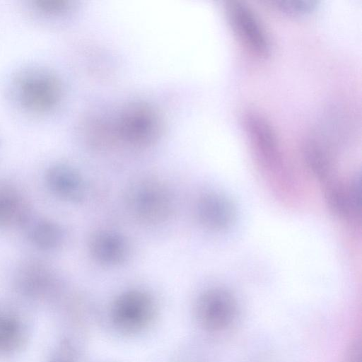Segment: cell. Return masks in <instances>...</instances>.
Listing matches in <instances>:
<instances>
[{
	"mask_svg": "<svg viewBox=\"0 0 362 362\" xmlns=\"http://www.w3.org/2000/svg\"><path fill=\"white\" fill-rule=\"evenodd\" d=\"M125 207L136 221L155 226L166 222L173 215L175 201L168 185L156 177L134 179L124 194Z\"/></svg>",
	"mask_w": 362,
	"mask_h": 362,
	"instance_id": "2",
	"label": "cell"
},
{
	"mask_svg": "<svg viewBox=\"0 0 362 362\" xmlns=\"http://www.w3.org/2000/svg\"><path fill=\"white\" fill-rule=\"evenodd\" d=\"M346 362H361L360 342L354 341L347 354Z\"/></svg>",
	"mask_w": 362,
	"mask_h": 362,
	"instance_id": "17",
	"label": "cell"
},
{
	"mask_svg": "<svg viewBox=\"0 0 362 362\" xmlns=\"http://www.w3.org/2000/svg\"><path fill=\"white\" fill-rule=\"evenodd\" d=\"M15 96L25 110L33 113H45L53 110L59 103L62 84L51 71L40 67L21 71L13 83Z\"/></svg>",
	"mask_w": 362,
	"mask_h": 362,
	"instance_id": "3",
	"label": "cell"
},
{
	"mask_svg": "<svg viewBox=\"0 0 362 362\" xmlns=\"http://www.w3.org/2000/svg\"><path fill=\"white\" fill-rule=\"evenodd\" d=\"M30 218V206L21 192L0 181V228L25 226Z\"/></svg>",
	"mask_w": 362,
	"mask_h": 362,
	"instance_id": "12",
	"label": "cell"
},
{
	"mask_svg": "<svg viewBox=\"0 0 362 362\" xmlns=\"http://www.w3.org/2000/svg\"><path fill=\"white\" fill-rule=\"evenodd\" d=\"M229 22L243 44L259 57L270 50L269 39L258 18L244 3L233 1L227 6Z\"/></svg>",
	"mask_w": 362,
	"mask_h": 362,
	"instance_id": "7",
	"label": "cell"
},
{
	"mask_svg": "<svg viewBox=\"0 0 362 362\" xmlns=\"http://www.w3.org/2000/svg\"><path fill=\"white\" fill-rule=\"evenodd\" d=\"M245 132L261 160L269 166L281 161V152L275 132L269 121L261 114L249 111L243 117Z\"/></svg>",
	"mask_w": 362,
	"mask_h": 362,
	"instance_id": "8",
	"label": "cell"
},
{
	"mask_svg": "<svg viewBox=\"0 0 362 362\" xmlns=\"http://www.w3.org/2000/svg\"><path fill=\"white\" fill-rule=\"evenodd\" d=\"M281 11L292 16L305 15L312 11L317 4L313 0H276L272 2Z\"/></svg>",
	"mask_w": 362,
	"mask_h": 362,
	"instance_id": "15",
	"label": "cell"
},
{
	"mask_svg": "<svg viewBox=\"0 0 362 362\" xmlns=\"http://www.w3.org/2000/svg\"><path fill=\"white\" fill-rule=\"evenodd\" d=\"M25 226H28V239L40 250H54L60 247L64 240L62 228L53 221L40 218L33 221L30 218Z\"/></svg>",
	"mask_w": 362,
	"mask_h": 362,
	"instance_id": "14",
	"label": "cell"
},
{
	"mask_svg": "<svg viewBox=\"0 0 362 362\" xmlns=\"http://www.w3.org/2000/svg\"><path fill=\"white\" fill-rule=\"evenodd\" d=\"M302 151L307 166L323 184L335 177L332 158L320 141L315 139H307Z\"/></svg>",
	"mask_w": 362,
	"mask_h": 362,
	"instance_id": "13",
	"label": "cell"
},
{
	"mask_svg": "<svg viewBox=\"0 0 362 362\" xmlns=\"http://www.w3.org/2000/svg\"><path fill=\"white\" fill-rule=\"evenodd\" d=\"M237 304L227 290L214 288L204 292L198 299L197 313L202 325L210 331H220L233 322Z\"/></svg>",
	"mask_w": 362,
	"mask_h": 362,
	"instance_id": "5",
	"label": "cell"
},
{
	"mask_svg": "<svg viewBox=\"0 0 362 362\" xmlns=\"http://www.w3.org/2000/svg\"><path fill=\"white\" fill-rule=\"evenodd\" d=\"M195 216L205 228L219 231L228 228L235 218V209L224 195L207 192L198 197L195 202Z\"/></svg>",
	"mask_w": 362,
	"mask_h": 362,
	"instance_id": "10",
	"label": "cell"
},
{
	"mask_svg": "<svg viewBox=\"0 0 362 362\" xmlns=\"http://www.w3.org/2000/svg\"><path fill=\"white\" fill-rule=\"evenodd\" d=\"M110 134L115 144H122L141 148L159 140L164 122L159 110L146 102H134L126 105L114 119L107 120Z\"/></svg>",
	"mask_w": 362,
	"mask_h": 362,
	"instance_id": "1",
	"label": "cell"
},
{
	"mask_svg": "<svg viewBox=\"0 0 362 362\" xmlns=\"http://www.w3.org/2000/svg\"><path fill=\"white\" fill-rule=\"evenodd\" d=\"M45 182L54 194L65 201L77 203L86 195V184L82 175L69 165H52L46 172Z\"/></svg>",
	"mask_w": 362,
	"mask_h": 362,
	"instance_id": "11",
	"label": "cell"
},
{
	"mask_svg": "<svg viewBox=\"0 0 362 362\" xmlns=\"http://www.w3.org/2000/svg\"><path fill=\"white\" fill-rule=\"evenodd\" d=\"M323 185L325 202L336 216L351 221L361 218V184L359 175L345 182L334 177Z\"/></svg>",
	"mask_w": 362,
	"mask_h": 362,
	"instance_id": "6",
	"label": "cell"
},
{
	"mask_svg": "<svg viewBox=\"0 0 362 362\" xmlns=\"http://www.w3.org/2000/svg\"><path fill=\"white\" fill-rule=\"evenodd\" d=\"M88 250L94 262L106 267H118L127 262L129 244L121 233L108 229L95 231L89 237Z\"/></svg>",
	"mask_w": 362,
	"mask_h": 362,
	"instance_id": "9",
	"label": "cell"
},
{
	"mask_svg": "<svg viewBox=\"0 0 362 362\" xmlns=\"http://www.w3.org/2000/svg\"><path fill=\"white\" fill-rule=\"evenodd\" d=\"M33 4L38 11L49 14L62 12L69 7L66 0H34Z\"/></svg>",
	"mask_w": 362,
	"mask_h": 362,
	"instance_id": "16",
	"label": "cell"
},
{
	"mask_svg": "<svg viewBox=\"0 0 362 362\" xmlns=\"http://www.w3.org/2000/svg\"><path fill=\"white\" fill-rule=\"evenodd\" d=\"M154 313L151 296L140 290L122 293L115 301L112 318L116 327L123 332H134L145 327Z\"/></svg>",
	"mask_w": 362,
	"mask_h": 362,
	"instance_id": "4",
	"label": "cell"
}]
</instances>
